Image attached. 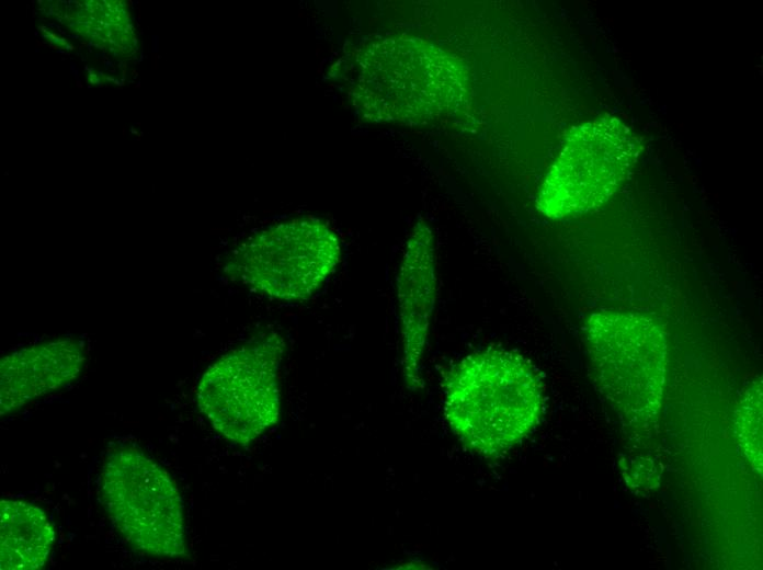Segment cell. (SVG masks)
<instances>
[{"label":"cell","mask_w":763,"mask_h":570,"mask_svg":"<svg viewBox=\"0 0 763 570\" xmlns=\"http://www.w3.org/2000/svg\"><path fill=\"white\" fill-rule=\"evenodd\" d=\"M346 76L356 112L378 123L426 125L455 115L470 100L465 64L420 37L388 36L366 44Z\"/></svg>","instance_id":"1"},{"label":"cell","mask_w":763,"mask_h":570,"mask_svg":"<svg viewBox=\"0 0 763 570\" xmlns=\"http://www.w3.org/2000/svg\"><path fill=\"white\" fill-rule=\"evenodd\" d=\"M285 343L277 333L235 349L213 363L197 387V402L228 440L249 444L280 414L278 368Z\"/></svg>","instance_id":"7"},{"label":"cell","mask_w":763,"mask_h":570,"mask_svg":"<svg viewBox=\"0 0 763 570\" xmlns=\"http://www.w3.org/2000/svg\"><path fill=\"white\" fill-rule=\"evenodd\" d=\"M738 442L752 469L762 476V378L747 386L734 413Z\"/></svg>","instance_id":"11"},{"label":"cell","mask_w":763,"mask_h":570,"mask_svg":"<svg viewBox=\"0 0 763 570\" xmlns=\"http://www.w3.org/2000/svg\"><path fill=\"white\" fill-rule=\"evenodd\" d=\"M436 298L434 238L431 228L418 221L405 247L397 274V300L403 344L407 386L420 385L419 367L424 352Z\"/></svg>","instance_id":"8"},{"label":"cell","mask_w":763,"mask_h":570,"mask_svg":"<svg viewBox=\"0 0 763 570\" xmlns=\"http://www.w3.org/2000/svg\"><path fill=\"white\" fill-rule=\"evenodd\" d=\"M86 362L82 344L60 339L15 351L0 363L1 415L55 391L81 373Z\"/></svg>","instance_id":"9"},{"label":"cell","mask_w":763,"mask_h":570,"mask_svg":"<svg viewBox=\"0 0 763 570\" xmlns=\"http://www.w3.org/2000/svg\"><path fill=\"white\" fill-rule=\"evenodd\" d=\"M640 150L635 134L615 116L573 126L540 185L537 210L563 219L599 208L626 181Z\"/></svg>","instance_id":"5"},{"label":"cell","mask_w":763,"mask_h":570,"mask_svg":"<svg viewBox=\"0 0 763 570\" xmlns=\"http://www.w3.org/2000/svg\"><path fill=\"white\" fill-rule=\"evenodd\" d=\"M55 533L46 514L29 502H0L2 570H35L46 562Z\"/></svg>","instance_id":"10"},{"label":"cell","mask_w":763,"mask_h":570,"mask_svg":"<svg viewBox=\"0 0 763 570\" xmlns=\"http://www.w3.org/2000/svg\"><path fill=\"white\" fill-rule=\"evenodd\" d=\"M100 490L107 516L133 548L159 558L187 556L182 499L151 457L130 445L110 448Z\"/></svg>","instance_id":"4"},{"label":"cell","mask_w":763,"mask_h":570,"mask_svg":"<svg viewBox=\"0 0 763 570\" xmlns=\"http://www.w3.org/2000/svg\"><path fill=\"white\" fill-rule=\"evenodd\" d=\"M583 334L594 383L634 430L656 423L668 373V339L652 317L633 311L591 314Z\"/></svg>","instance_id":"3"},{"label":"cell","mask_w":763,"mask_h":570,"mask_svg":"<svg viewBox=\"0 0 763 570\" xmlns=\"http://www.w3.org/2000/svg\"><path fill=\"white\" fill-rule=\"evenodd\" d=\"M544 408V386L522 355L488 347L463 358L445 384L444 415L470 451L498 456L525 438Z\"/></svg>","instance_id":"2"},{"label":"cell","mask_w":763,"mask_h":570,"mask_svg":"<svg viewBox=\"0 0 763 570\" xmlns=\"http://www.w3.org/2000/svg\"><path fill=\"white\" fill-rule=\"evenodd\" d=\"M340 256L339 238L329 226L292 219L249 238L230 255L225 272L269 298L300 301L324 284Z\"/></svg>","instance_id":"6"}]
</instances>
